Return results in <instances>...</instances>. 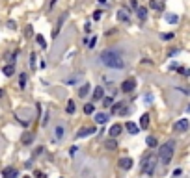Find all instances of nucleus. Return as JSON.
<instances>
[{
  "label": "nucleus",
  "instance_id": "nucleus-1",
  "mask_svg": "<svg viewBox=\"0 0 190 178\" xmlns=\"http://www.w3.org/2000/svg\"><path fill=\"white\" fill-rule=\"evenodd\" d=\"M101 61H103V65H106V67H110V69H125V59H123V56L118 52V50H112V48H108V50H103L101 52Z\"/></svg>",
  "mask_w": 190,
  "mask_h": 178
},
{
  "label": "nucleus",
  "instance_id": "nucleus-2",
  "mask_svg": "<svg viewBox=\"0 0 190 178\" xmlns=\"http://www.w3.org/2000/svg\"><path fill=\"white\" fill-rule=\"evenodd\" d=\"M174 150H175V141H166L160 150H159V158H160V163L162 165H168L174 158Z\"/></svg>",
  "mask_w": 190,
  "mask_h": 178
},
{
  "label": "nucleus",
  "instance_id": "nucleus-3",
  "mask_svg": "<svg viewBox=\"0 0 190 178\" xmlns=\"http://www.w3.org/2000/svg\"><path fill=\"white\" fill-rule=\"evenodd\" d=\"M155 165H157V160H155V156H147L146 158V163H144V167H142V171L144 173H147L149 176L155 173Z\"/></svg>",
  "mask_w": 190,
  "mask_h": 178
},
{
  "label": "nucleus",
  "instance_id": "nucleus-4",
  "mask_svg": "<svg viewBox=\"0 0 190 178\" xmlns=\"http://www.w3.org/2000/svg\"><path fill=\"white\" fill-rule=\"evenodd\" d=\"M112 113L114 115H127L129 108H127L125 102H112Z\"/></svg>",
  "mask_w": 190,
  "mask_h": 178
},
{
  "label": "nucleus",
  "instance_id": "nucleus-5",
  "mask_svg": "<svg viewBox=\"0 0 190 178\" xmlns=\"http://www.w3.org/2000/svg\"><path fill=\"white\" fill-rule=\"evenodd\" d=\"M134 87H136V80H134V78H127V80L119 85V89H121L123 93H131Z\"/></svg>",
  "mask_w": 190,
  "mask_h": 178
},
{
  "label": "nucleus",
  "instance_id": "nucleus-6",
  "mask_svg": "<svg viewBox=\"0 0 190 178\" xmlns=\"http://www.w3.org/2000/svg\"><path fill=\"white\" fill-rule=\"evenodd\" d=\"M2 178H19V171L15 167H4L2 169Z\"/></svg>",
  "mask_w": 190,
  "mask_h": 178
},
{
  "label": "nucleus",
  "instance_id": "nucleus-7",
  "mask_svg": "<svg viewBox=\"0 0 190 178\" xmlns=\"http://www.w3.org/2000/svg\"><path fill=\"white\" fill-rule=\"evenodd\" d=\"M174 128H175V132H187L188 130V119H179Z\"/></svg>",
  "mask_w": 190,
  "mask_h": 178
},
{
  "label": "nucleus",
  "instance_id": "nucleus-8",
  "mask_svg": "<svg viewBox=\"0 0 190 178\" xmlns=\"http://www.w3.org/2000/svg\"><path fill=\"white\" fill-rule=\"evenodd\" d=\"M65 19H67V13H63V15L60 17V20L56 22V26H54V30H52V37H54V39L58 37V33H60V28H62V24L65 22Z\"/></svg>",
  "mask_w": 190,
  "mask_h": 178
},
{
  "label": "nucleus",
  "instance_id": "nucleus-9",
  "mask_svg": "<svg viewBox=\"0 0 190 178\" xmlns=\"http://www.w3.org/2000/svg\"><path fill=\"white\" fill-rule=\"evenodd\" d=\"M125 128H127V130H129V134H132V136H136V134L140 132V126H138V124H134L132 121H127V123H125Z\"/></svg>",
  "mask_w": 190,
  "mask_h": 178
},
{
  "label": "nucleus",
  "instance_id": "nucleus-10",
  "mask_svg": "<svg viewBox=\"0 0 190 178\" xmlns=\"http://www.w3.org/2000/svg\"><path fill=\"white\" fill-rule=\"evenodd\" d=\"M119 167H121L123 171H129V169L132 167V160H131V158H121V160H119Z\"/></svg>",
  "mask_w": 190,
  "mask_h": 178
},
{
  "label": "nucleus",
  "instance_id": "nucleus-11",
  "mask_svg": "<svg viewBox=\"0 0 190 178\" xmlns=\"http://www.w3.org/2000/svg\"><path fill=\"white\" fill-rule=\"evenodd\" d=\"M93 132H95V128H93V126L80 128V130H78V134H76V137H86V136H90V134H93Z\"/></svg>",
  "mask_w": 190,
  "mask_h": 178
},
{
  "label": "nucleus",
  "instance_id": "nucleus-12",
  "mask_svg": "<svg viewBox=\"0 0 190 178\" xmlns=\"http://www.w3.org/2000/svg\"><path fill=\"white\" fill-rule=\"evenodd\" d=\"M149 7L162 11V9H164V2H162V0H151V2H149Z\"/></svg>",
  "mask_w": 190,
  "mask_h": 178
},
{
  "label": "nucleus",
  "instance_id": "nucleus-13",
  "mask_svg": "<svg viewBox=\"0 0 190 178\" xmlns=\"http://www.w3.org/2000/svg\"><path fill=\"white\" fill-rule=\"evenodd\" d=\"M103 97H104V89H103V85L95 87V89H93V100H101Z\"/></svg>",
  "mask_w": 190,
  "mask_h": 178
},
{
  "label": "nucleus",
  "instance_id": "nucleus-14",
  "mask_svg": "<svg viewBox=\"0 0 190 178\" xmlns=\"http://www.w3.org/2000/svg\"><path fill=\"white\" fill-rule=\"evenodd\" d=\"M121 130H123L121 124H114V126H110V136H112V137H118V136L121 134Z\"/></svg>",
  "mask_w": 190,
  "mask_h": 178
},
{
  "label": "nucleus",
  "instance_id": "nucleus-15",
  "mask_svg": "<svg viewBox=\"0 0 190 178\" xmlns=\"http://www.w3.org/2000/svg\"><path fill=\"white\" fill-rule=\"evenodd\" d=\"M104 147H106L108 150H116V149H118V141H116V137L106 139V141H104Z\"/></svg>",
  "mask_w": 190,
  "mask_h": 178
},
{
  "label": "nucleus",
  "instance_id": "nucleus-16",
  "mask_svg": "<svg viewBox=\"0 0 190 178\" xmlns=\"http://www.w3.org/2000/svg\"><path fill=\"white\" fill-rule=\"evenodd\" d=\"M136 15L140 20H146L147 19V7H136Z\"/></svg>",
  "mask_w": 190,
  "mask_h": 178
},
{
  "label": "nucleus",
  "instance_id": "nucleus-17",
  "mask_svg": "<svg viewBox=\"0 0 190 178\" xmlns=\"http://www.w3.org/2000/svg\"><path fill=\"white\" fill-rule=\"evenodd\" d=\"M118 19H119L121 22H129V20H131V17H129V13H127L125 9H119V11H118Z\"/></svg>",
  "mask_w": 190,
  "mask_h": 178
},
{
  "label": "nucleus",
  "instance_id": "nucleus-18",
  "mask_svg": "<svg viewBox=\"0 0 190 178\" xmlns=\"http://www.w3.org/2000/svg\"><path fill=\"white\" fill-rule=\"evenodd\" d=\"M2 72H4L6 76H13V72H15V63H9V65H6V67L2 69Z\"/></svg>",
  "mask_w": 190,
  "mask_h": 178
},
{
  "label": "nucleus",
  "instance_id": "nucleus-19",
  "mask_svg": "<svg viewBox=\"0 0 190 178\" xmlns=\"http://www.w3.org/2000/svg\"><path fill=\"white\" fill-rule=\"evenodd\" d=\"M35 43H37V45H39V46H41L43 50H45V48L49 46V45H47V41H45V37H43L41 33H37V35H35Z\"/></svg>",
  "mask_w": 190,
  "mask_h": 178
},
{
  "label": "nucleus",
  "instance_id": "nucleus-20",
  "mask_svg": "<svg viewBox=\"0 0 190 178\" xmlns=\"http://www.w3.org/2000/svg\"><path fill=\"white\" fill-rule=\"evenodd\" d=\"M90 89H91V85H90V84L82 85V87H80V91H78V97H80V98H86V95L90 93Z\"/></svg>",
  "mask_w": 190,
  "mask_h": 178
},
{
  "label": "nucleus",
  "instance_id": "nucleus-21",
  "mask_svg": "<svg viewBox=\"0 0 190 178\" xmlns=\"http://www.w3.org/2000/svg\"><path fill=\"white\" fill-rule=\"evenodd\" d=\"M34 137H35V136H34L32 132H28V134H24V136H22V139H21V141H22V145H30V143L34 141Z\"/></svg>",
  "mask_w": 190,
  "mask_h": 178
},
{
  "label": "nucleus",
  "instance_id": "nucleus-22",
  "mask_svg": "<svg viewBox=\"0 0 190 178\" xmlns=\"http://www.w3.org/2000/svg\"><path fill=\"white\" fill-rule=\"evenodd\" d=\"M147 126H149V115L144 113V115L140 117V128H147Z\"/></svg>",
  "mask_w": 190,
  "mask_h": 178
},
{
  "label": "nucleus",
  "instance_id": "nucleus-23",
  "mask_svg": "<svg viewBox=\"0 0 190 178\" xmlns=\"http://www.w3.org/2000/svg\"><path fill=\"white\" fill-rule=\"evenodd\" d=\"M164 19H166V22H170V24H177V22H179V17H177V15H174V13L166 15Z\"/></svg>",
  "mask_w": 190,
  "mask_h": 178
},
{
  "label": "nucleus",
  "instance_id": "nucleus-24",
  "mask_svg": "<svg viewBox=\"0 0 190 178\" xmlns=\"http://www.w3.org/2000/svg\"><path fill=\"white\" fill-rule=\"evenodd\" d=\"M95 121H97L99 124H104V123L108 121V115H106V113H97V115H95Z\"/></svg>",
  "mask_w": 190,
  "mask_h": 178
},
{
  "label": "nucleus",
  "instance_id": "nucleus-25",
  "mask_svg": "<svg viewBox=\"0 0 190 178\" xmlns=\"http://www.w3.org/2000/svg\"><path fill=\"white\" fill-rule=\"evenodd\" d=\"M65 111H67V113H75V111H76V106H75V102H73V100H69V102H67Z\"/></svg>",
  "mask_w": 190,
  "mask_h": 178
},
{
  "label": "nucleus",
  "instance_id": "nucleus-26",
  "mask_svg": "<svg viewBox=\"0 0 190 178\" xmlns=\"http://www.w3.org/2000/svg\"><path fill=\"white\" fill-rule=\"evenodd\" d=\"M26 76H28L26 72H22V74L19 76V85H21V89H24V87H26Z\"/></svg>",
  "mask_w": 190,
  "mask_h": 178
},
{
  "label": "nucleus",
  "instance_id": "nucleus-27",
  "mask_svg": "<svg viewBox=\"0 0 190 178\" xmlns=\"http://www.w3.org/2000/svg\"><path fill=\"white\" fill-rule=\"evenodd\" d=\"M101 100H103V106H104V108H110V106H112V102H114V98H112V97H103Z\"/></svg>",
  "mask_w": 190,
  "mask_h": 178
},
{
  "label": "nucleus",
  "instance_id": "nucleus-28",
  "mask_svg": "<svg viewBox=\"0 0 190 178\" xmlns=\"http://www.w3.org/2000/svg\"><path fill=\"white\" fill-rule=\"evenodd\" d=\"M93 111H95V106L93 104H84V113L86 115H91Z\"/></svg>",
  "mask_w": 190,
  "mask_h": 178
},
{
  "label": "nucleus",
  "instance_id": "nucleus-29",
  "mask_svg": "<svg viewBox=\"0 0 190 178\" xmlns=\"http://www.w3.org/2000/svg\"><path fill=\"white\" fill-rule=\"evenodd\" d=\"M159 145V141H157V137H153V136H149L147 137V147H151V149H155Z\"/></svg>",
  "mask_w": 190,
  "mask_h": 178
},
{
  "label": "nucleus",
  "instance_id": "nucleus-30",
  "mask_svg": "<svg viewBox=\"0 0 190 178\" xmlns=\"http://www.w3.org/2000/svg\"><path fill=\"white\" fill-rule=\"evenodd\" d=\"M54 134H56V139H62L63 137V126H56Z\"/></svg>",
  "mask_w": 190,
  "mask_h": 178
},
{
  "label": "nucleus",
  "instance_id": "nucleus-31",
  "mask_svg": "<svg viewBox=\"0 0 190 178\" xmlns=\"http://www.w3.org/2000/svg\"><path fill=\"white\" fill-rule=\"evenodd\" d=\"M24 35H26V37H32V35H34V28H32L30 24L24 28Z\"/></svg>",
  "mask_w": 190,
  "mask_h": 178
},
{
  "label": "nucleus",
  "instance_id": "nucleus-32",
  "mask_svg": "<svg viewBox=\"0 0 190 178\" xmlns=\"http://www.w3.org/2000/svg\"><path fill=\"white\" fill-rule=\"evenodd\" d=\"M177 71H179L183 76H190V69H185V67H177Z\"/></svg>",
  "mask_w": 190,
  "mask_h": 178
},
{
  "label": "nucleus",
  "instance_id": "nucleus-33",
  "mask_svg": "<svg viewBox=\"0 0 190 178\" xmlns=\"http://www.w3.org/2000/svg\"><path fill=\"white\" fill-rule=\"evenodd\" d=\"M95 45H97V37H91V39H90V45H86V46H88V48H93Z\"/></svg>",
  "mask_w": 190,
  "mask_h": 178
},
{
  "label": "nucleus",
  "instance_id": "nucleus-34",
  "mask_svg": "<svg viewBox=\"0 0 190 178\" xmlns=\"http://www.w3.org/2000/svg\"><path fill=\"white\" fill-rule=\"evenodd\" d=\"M30 67L35 69V54H30Z\"/></svg>",
  "mask_w": 190,
  "mask_h": 178
},
{
  "label": "nucleus",
  "instance_id": "nucleus-35",
  "mask_svg": "<svg viewBox=\"0 0 190 178\" xmlns=\"http://www.w3.org/2000/svg\"><path fill=\"white\" fill-rule=\"evenodd\" d=\"M101 17H103V11H101V9H97V11L93 13V19H95V20H99Z\"/></svg>",
  "mask_w": 190,
  "mask_h": 178
},
{
  "label": "nucleus",
  "instance_id": "nucleus-36",
  "mask_svg": "<svg viewBox=\"0 0 190 178\" xmlns=\"http://www.w3.org/2000/svg\"><path fill=\"white\" fill-rule=\"evenodd\" d=\"M7 28H13V30H15V28H17V22H15V20H7Z\"/></svg>",
  "mask_w": 190,
  "mask_h": 178
},
{
  "label": "nucleus",
  "instance_id": "nucleus-37",
  "mask_svg": "<svg viewBox=\"0 0 190 178\" xmlns=\"http://www.w3.org/2000/svg\"><path fill=\"white\" fill-rule=\"evenodd\" d=\"M34 176L35 178H45V175H43L41 171H34Z\"/></svg>",
  "mask_w": 190,
  "mask_h": 178
},
{
  "label": "nucleus",
  "instance_id": "nucleus-38",
  "mask_svg": "<svg viewBox=\"0 0 190 178\" xmlns=\"http://www.w3.org/2000/svg\"><path fill=\"white\" fill-rule=\"evenodd\" d=\"M162 39H166V41H170V39H174V33H164V35H162Z\"/></svg>",
  "mask_w": 190,
  "mask_h": 178
},
{
  "label": "nucleus",
  "instance_id": "nucleus-39",
  "mask_svg": "<svg viewBox=\"0 0 190 178\" xmlns=\"http://www.w3.org/2000/svg\"><path fill=\"white\" fill-rule=\"evenodd\" d=\"M76 149H78V147H71V150H69V154H71V156H75V154H76Z\"/></svg>",
  "mask_w": 190,
  "mask_h": 178
},
{
  "label": "nucleus",
  "instance_id": "nucleus-40",
  "mask_svg": "<svg viewBox=\"0 0 190 178\" xmlns=\"http://www.w3.org/2000/svg\"><path fill=\"white\" fill-rule=\"evenodd\" d=\"M84 30H86V33H88V32H91V26H90V22H86V26H84Z\"/></svg>",
  "mask_w": 190,
  "mask_h": 178
},
{
  "label": "nucleus",
  "instance_id": "nucleus-41",
  "mask_svg": "<svg viewBox=\"0 0 190 178\" xmlns=\"http://www.w3.org/2000/svg\"><path fill=\"white\" fill-rule=\"evenodd\" d=\"M131 7H132V9H136V7H138V4H136V0H131Z\"/></svg>",
  "mask_w": 190,
  "mask_h": 178
},
{
  "label": "nucleus",
  "instance_id": "nucleus-42",
  "mask_svg": "<svg viewBox=\"0 0 190 178\" xmlns=\"http://www.w3.org/2000/svg\"><path fill=\"white\" fill-rule=\"evenodd\" d=\"M54 4H56V0H50V4H49V7L52 9V7H54Z\"/></svg>",
  "mask_w": 190,
  "mask_h": 178
},
{
  "label": "nucleus",
  "instance_id": "nucleus-43",
  "mask_svg": "<svg viewBox=\"0 0 190 178\" xmlns=\"http://www.w3.org/2000/svg\"><path fill=\"white\" fill-rule=\"evenodd\" d=\"M0 97H4V91H2V89H0Z\"/></svg>",
  "mask_w": 190,
  "mask_h": 178
},
{
  "label": "nucleus",
  "instance_id": "nucleus-44",
  "mask_svg": "<svg viewBox=\"0 0 190 178\" xmlns=\"http://www.w3.org/2000/svg\"><path fill=\"white\" fill-rule=\"evenodd\" d=\"M97 2H103V4H104V2H106V0H97Z\"/></svg>",
  "mask_w": 190,
  "mask_h": 178
},
{
  "label": "nucleus",
  "instance_id": "nucleus-45",
  "mask_svg": "<svg viewBox=\"0 0 190 178\" xmlns=\"http://www.w3.org/2000/svg\"><path fill=\"white\" fill-rule=\"evenodd\" d=\"M24 178H30V176H24Z\"/></svg>",
  "mask_w": 190,
  "mask_h": 178
}]
</instances>
